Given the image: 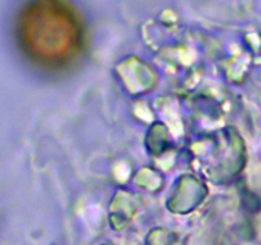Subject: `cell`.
<instances>
[{"label":"cell","instance_id":"6da1fadb","mask_svg":"<svg viewBox=\"0 0 261 245\" xmlns=\"http://www.w3.org/2000/svg\"><path fill=\"white\" fill-rule=\"evenodd\" d=\"M13 38L25 60L46 70L70 66L81 58L87 42L78 13L55 0L23 5L14 17Z\"/></svg>","mask_w":261,"mask_h":245}]
</instances>
